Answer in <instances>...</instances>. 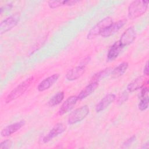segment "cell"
Here are the masks:
<instances>
[{"label": "cell", "mask_w": 149, "mask_h": 149, "mask_svg": "<svg viewBox=\"0 0 149 149\" xmlns=\"http://www.w3.org/2000/svg\"><path fill=\"white\" fill-rule=\"evenodd\" d=\"M148 1L137 0L133 1L128 7V17L131 19H136L146 13Z\"/></svg>", "instance_id": "obj_1"}, {"label": "cell", "mask_w": 149, "mask_h": 149, "mask_svg": "<svg viewBox=\"0 0 149 149\" xmlns=\"http://www.w3.org/2000/svg\"><path fill=\"white\" fill-rule=\"evenodd\" d=\"M33 80H34V77L33 76H31L26 79L25 80H24L22 83H20L19 85H17L7 95L5 99V102L9 103L11 101L22 96L28 89V88L30 87V86L33 81Z\"/></svg>", "instance_id": "obj_2"}, {"label": "cell", "mask_w": 149, "mask_h": 149, "mask_svg": "<svg viewBox=\"0 0 149 149\" xmlns=\"http://www.w3.org/2000/svg\"><path fill=\"white\" fill-rule=\"evenodd\" d=\"M90 61V57L87 56L83 59L80 64L69 70L66 74V78L69 81H73L80 77L86 70L87 64Z\"/></svg>", "instance_id": "obj_3"}, {"label": "cell", "mask_w": 149, "mask_h": 149, "mask_svg": "<svg viewBox=\"0 0 149 149\" xmlns=\"http://www.w3.org/2000/svg\"><path fill=\"white\" fill-rule=\"evenodd\" d=\"M112 23V19L109 16L106 17L101 20L89 31L87 36V39L91 40L97 36L101 35L102 32Z\"/></svg>", "instance_id": "obj_4"}, {"label": "cell", "mask_w": 149, "mask_h": 149, "mask_svg": "<svg viewBox=\"0 0 149 149\" xmlns=\"http://www.w3.org/2000/svg\"><path fill=\"white\" fill-rule=\"evenodd\" d=\"M89 108L87 105H83L70 113L68 119L69 125H73L83 120L89 113Z\"/></svg>", "instance_id": "obj_5"}, {"label": "cell", "mask_w": 149, "mask_h": 149, "mask_svg": "<svg viewBox=\"0 0 149 149\" xmlns=\"http://www.w3.org/2000/svg\"><path fill=\"white\" fill-rule=\"evenodd\" d=\"M20 19V13L19 12H16L3 20L0 24L1 34L5 33L15 27L19 22Z\"/></svg>", "instance_id": "obj_6"}, {"label": "cell", "mask_w": 149, "mask_h": 149, "mask_svg": "<svg viewBox=\"0 0 149 149\" xmlns=\"http://www.w3.org/2000/svg\"><path fill=\"white\" fill-rule=\"evenodd\" d=\"M136 37V32L133 27H130L127 28L122 34L119 41L120 45L124 47L132 44L135 40Z\"/></svg>", "instance_id": "obj_7"}, {"label": "cell", "mask_w": 149, "mask_h": 149, "mask_svg": "<svg viewBox=\"0 0 149 149\" xmlns=\"http://www.w3.org/2000/svg\"><path fill=\"white\" fill-rule=\"evenodd\" d=\"M126 23V19H122L116 22L111 23L101 34L102 37H109L118 31Z\"/></svg>", "instance_id": "obj_8"}, {"label": "cell", "mask_w": 149, "mask_h": 149, "mask_svg": "<svg viewBox=\"0 0 149 149\" xmlns=\"http://www.w3.org/2000/svg\"><path fill=\"white\" fill-rule=\"evenodd\" d=\"M66 129V126L62 123H58L56 124L52 129L48 132V133L44 137L42 141L44 143H48L54 138L62 134Z\"/></svg>", "instance_id": "obj_9"}, {"label": "cell", "mask_w": 149, "mask_h": 149, "mask_svg": "<svg viewBox=\"0 0 149 149\" xmlns=\"http://www.w3.org/2000/svg\"><path fill=\"white\" fill-rule=\"evenodd\" d=\"M78 101L77 96L72 95L68 97L62 104L61 108L58 111V113L59 115H63L70 111H71L74 105H76L77 101Z\"/></svg>", "instance_id": "obj_10"}, {"label": "cell", "mask_w": 149, "mask_h": 149, "mask_svg": "<svg viewBox=\"0 0 149 149\" xmlns=\"http://www.w3.org/2000/svg\"><path fill=\"white\" fill-rule=\"evenodd\" d=\"M59 77V74L56 73L44 79L38 85L37 90L40 92H42L48 90L58 80Z\"/></svg>", "instance_id": "obj_11"}, {"label": "cell", "mask_w": 149, "mask_h": 149, "mask_svg": "<svg viewBox=\"0 0 149 149\" xmlns=\"http://www.w3.org/2000/svg\"><path fill=\"white\" fill-rule=\"evenodd\" d=\"M116 99V95L114 94L110 93L105 95L97 104L95 111L97 112H100L105 110Z\"/></svg>", "instance_id": "obj_12"}, {"label": "cell", "mask_w": 149, "mask_h": 149, "mask_svg": "<svg viewBox=\"0 0 149 149\" xmlns=\"http://www.w3.org/2000/svg\"><path fill=\"white\" fill-rule=\"evenodd\" d=\"M24 125H25L24 120H20L19 122L10 124L6 126L5 128H3L1 132V134L2 137L9 136L11 134L18 131L19 130H20Z\"/></svg>", "instance_id": "obj_13"}, {"label": "cell", "mask_w": 149, "mask_h": 149, "mask_svg": "<svg viewBox=\"0 0 149 149\" xmlns=\"http://www.w3.org/2000/svg\"><path fill=\"white\" fill-rule=\"evenodd\" d=\"M98 82L97 81H93L90 82L87 86H86L77 95L78 100H82L90 94H91L98 87Z\"/></svg>", "instance_id": "obj_14"}, {"label": "cell", "mask_w": 149, "mask_h": 149, "mask_svg": "<svg viewBox=\"0 0 149 149\" xmlns=\"http://www.w3.org/2000/svg\"><path fill=\"white\" fill-rule=\"evenodd\" d=\"M146 77L144 76H139L134 79L127 86V90L129 92L135 91L144 87L146 83Z\"/></svg>", "instance_id": "obj_15"}, {"label": "cell", "mask_w": 149, "mask_h": 149, "mask_svg": "<svg viewBox=\"0 0 149 149\" xmlns=\"http://www.w3.org/2000/svg\"><path fill=\"white\" fill-rule=\"evenodd\" d=\"M148 87H145L143 88L140 93V101L138 105L139 109L142 111H145L148 107Z\"/></svg>", "instance_id": "obj_16"}, {"label": "cell", "mask_w": 149, "mask_h": 149, "mask_svg": "<svg viewBox=\"0 0 149 149\" xmlns=\"http://www.w3.org/2000/svg\"><path fill=\"white\" fill-rule=\"evenodd\" d=\"M123 47L120 45L119 41L115 42L109 48L108 54H107V58L108 61H113L116 59L118 55H119L120 52H121L122 48Z\"/></svg>", "instance_id": "obj_17"}, {"label": "cell", "mask_w": 149, "mask_h": 149, "mask_svg": "<svg viewBox=\"0 0 149 149\" xmlns=\"http://www.w3.org/2000/svg\"><path fill=\"white\" fill-rule=\"evenodd\" d=\"M129 66V64L126 62H123L115 68L111 73L112 79H117L122 76L126 71Z\"/></svg>", "instance_id": "obj_18"}, {"label": "cell", "mask_w": 149, "mask_h": 149, "mask_svg": "<svg viewBox=\"0 0 149 149\" xmlns=\"http://www.w3.org/2000/svg\"><path fill=\"white\" fill-rule=\"evenodd\" d=\"M77 0L69 1H50L48 2V6L51 9H55L61 6H72L79 2Z\"/></svg>", "instance_id": "obj_19"}, {"label": "cell", "mask_w": 149, "mask_h": 149, "mask_svg": "<svg viewBox=\"0 0 149 149\" xmlns=\"http://www.w3.org/2000/svg\"><path fill=\"white\" fill-rule=\"evenodd\" d=\"M65 94L63 91H60L53 95L48 101V105L49 107H54L59 104L63 100Z\"/></svg>", "instance_id": "obj_20"}, {"label": "cell", "mask_w": 149, "mask_h": 149, "mask_svg": "<svg viewBox=\"0 0 149 149\" xmlns=\"http://www.w3.org/2000/svg\"><path fill=\"white\" fill-rule=\"evenodd\" d=\"M111 69V68H107L97 72V73L94 74L92 76V77L90 80V82H93V81L98 82L99 80H101L102 79L105 77L107 75H108Z\"/></svg>", "instance_id": "obj_21"}, {"label": "cell", "mask_w": 149, "mask_h": 149, "mask_svg": "<svg viewBox=\"0 0 149 149\" xmlns=\"http://www.w3.org/2000/svg\"><path fill=\"white\" fill-rule=\"evenodd\" d=\"M129 98V93L126 91H123L118 100V103L119 104H122L125 103Z\"/></svg>", "instance_id": "obj_22"}, {"label": "cell", "mask_w": 149, "mask_h": 149, "mask_svg": "<svg viewBox=\"0 0 149 149\" xmlns=\"http://www.w3.org/2000/svg\"><path fill=\"white\" fill-rule=\"evenodd\" d=\"M12 144V141L9 139H7L1 143L0 149H8L11 147Z\"/></svg>", "instance_id": "obj_23"}, {"label": "cell", "mask_w": 149, "mask_h": 149, "mask_svg": "<svg viewBox=\"0 0 149 149\" xmlns=\"http://www.w3.org/2000/svg\"><path fill=\"white\" fill-rule=\"evenodd\" d=\"M136 140V136H133L129 138L128 139H127L122 144V148H126L128 147L129 146H130L131 145V144Z\"/></svg>", "instance_id": "obj_24"}, {"label": "cell", "mask_w": 149, "mask_h": 149, "mask_svg": "<svg viewBox=\"0 0 149 149\" xmlns=\"http://www.w3.org/2000/svg\"><path fill=\"white\" fill-rule=\"evenodd\" d=\"M12 6H13V5H12V4L11 3H8V4H6L5 6H2V7H1V8H0V11H1V13H2V12H3V10H10L12 8Z\"/></svg>", "instance_id": "obj_25"}, {"label": "cell", "mask_w": 149, "mask_h": 149, "mask_svg": "<svg viewBox=\"0 0 149 149\" xmlns=\"http://www.w3.org/2000/svg\"><path fill=\"white\" fill-rule=\"evenodd\" d=\"M144 74L146 76L148 75V62H146V64L145 65V66L144 68Z\"/></svg>", "instance_id": "obj_26"}, {"label": "cell", "mask_w": 149, "mask_h": 149, "mask_svg": "<svg viewBox=\"0 0 149 149\" xmlns=\"http://www.w3.org/2000/svg\"><path fill=\"white\" fill-rule=\"evenodd\" d=\"M148 146H149V145H148V142H147V143H146L145 144H144V146L142 147V148H147L148 147Z\"/></svg>", "instance_id": "obj_27"}]
</instances>
